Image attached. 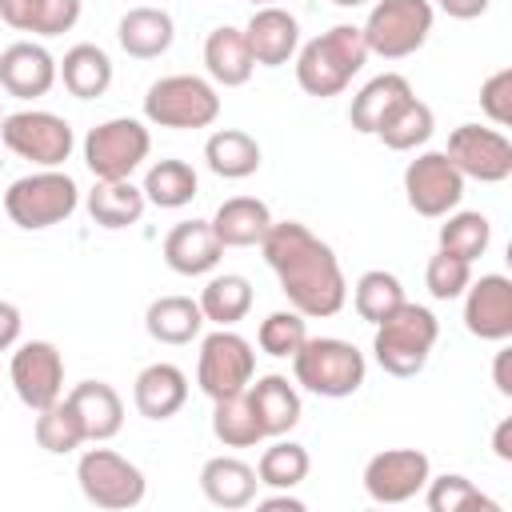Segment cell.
Here are the masks:
<instances>
[{
	"label": "cell",
	"instance_id": "1",
	"mask_svg": "<svg viewBox=\"0 0 512 512\" xmlns=\"http://www.w3.org/2000/svg\"><path fill=\"white\" fill-rule=\"evenodd\" d=\"M260 252H264V264L276 272L280 292L288 296V304L300 316L324 320L344 308V300H348L344 268H340L332 244H324L308 224L272 220V228L260 240Z\"/></svg>",
	"mask_w": 512,
	"mask_h": 512
},
{
	"label": "cell",
	"instance_id": "2",
	"mask_svg": "<svg viewBox=\"0 0 512 512\" xmlns=\"http://www.w3.org/2000/svg\"><path fill=\"white\" fill-rule=\"evenodd\" d=\"M364 64H368L364 32L356 24H332L328 32L296 48V84L308 96L328 100V96H340Z\"/></svg>",
	"mask_w": 512,
	"mask_h": 512
},
{
	"label": "cell",
	"instance_id": "3",
	"mask_svg": "<svg viewBox=\"0 0 512 512\" xmlns=\"http://www.w3.org/2000/svg\"><path fill=\"white\" fill-rule=\"evenodd\" d=\"M440 340V320L424 308V304H412L404 300L396 312H388L380 324H376V336H372V356L376 364L388 372V376H416L424 372L432 348Z\"/></svg>",
	"mask_w": 512,
	"mask_h": 512
},
{
	"label": "cell",
	"instance_id": "4",
	"mask_svg": "<svg viewBox=\"0 0 512 512\" xmlns=\"http://www.w3.org/2000/svg\"><path fill=\"white\" fill-rule=\"evenodd\" d=\"M292 376L304 392L324 396V400H344L360 392L368 376V360L356 344L340 336H308L300 352L292 356Z\"/></svg>",
	"mask_w": 512,
	"mask_h": 512
},
{
	"label": "cell",
	"instance_id": "5",
	"mask_svg": "<svg viewBox=\"0 0 512 512\" xmlns=\"http://www.w3.org/2000/svg\"><path fill=\"white\" fill-rule=\"evenodd\" d=\"M220 116V96L216 84L192 72H172L148 84L144 92V120L156 128H172V132H192V128H208Z\"/></svg>",
	"mask_w": 512,
	"mask_h": 512
},
{
	"label": "cell",
	"instance_id": "6",
	"mask_svg": "<svg viewBox=\"0 0 512 512\" xmlns=\"http://www.w3.org/2000/svg\"><path fill=\"white\" fill-rule=\"evenodd\" d=\"M80 204V188L68 172L60 168H40L8 184L4 192V212L16 228L24 232H44L52 224H64Z\"/></svg>",
	"mask_w": 512,
	"mask_h": 512
},
{
	"label": "cell",
	"instance_id": "7",
	"mask_svg": "<svg viewBox=\"0 0 512 512\" xmlns=\"http://www.w3.org/2000/svg\"><path fill=\"white\" fill-rule=\"evenodd\" d=\"M432 20H436L432 0H376L360 28L368 56L404 60V56L420 52L432 32Z\"/></svg>",
	"mask_w": 512,
	"mask_h": 512
},
{
	"label": "cell",
	"instance_id": "8",
	"mask_svg": "<svg viewBox=\"0 0 512 512\" xmlns=\"http://www.w3.org/2000/svg\"><path fill=\"white\" fill-rule=\"evenodd\" d=\"M152 132L144 120L112 116L84 136V164L96 180H132V172L148 160Z\"/></svg>",
	"mask_w": 512,
	"mask_h": 512
},
{
	"label": "cell",
	"instance_id": "9",
	"mask_svg": "<svg viewBox=\"0 0 512 512\" xmlns=\"http://www.w3.org/2000/svg\"><path fill=\"white\" fill-rule=\"evenodd\" d=\"M76 484H80V492H84L88 504L112 508V512L136 508L144 500V492H148L144 472L128 456H120L112 448H88V452H80V460H76Z\"/></svg>",
	"mask_w": 512,
	"mask_h": 512
},
{
	"label": "cell",
	"instance_id": "10",
	"mask_svg": "<svg viewBox=\"0 0 512 512\" xmlns=\"http://www.w3.org/2000/svg\"><path fill=\"white\" fill-rule=\"evenodd\" d=\"M0 140L8 152H16L20 160H32L40 168H60L76 148L72 124L44 108H20V112L4 116Z\"/></svg>",
	"mask_w": 512,
	"mask_h": 512
},
{
	"label": "cell",
	"instance_id": "11",
	"mask_svg": "<svg viewBox=\"0 0 512 512\" xmlns=\"http://www.w3.org/2000/svg\"><path fill=\"white\" fill-rule=\"evenodd\" d=\"M252 376H256V352L240 332L216 328L200 340L196 384L208 400H224V396L244 392L252 384Z\"/></svg>",
	"mask_w": 512,
	"mask_h": 512
},
{
	"label": "cell",
	"instance_id": "12",
	"mask_svg": "<svg viewBox=\"0 0 512 512\" xmlns=\"http://www.w3.org/2000/svg\"><path fill=\"white\" fill-rule=\"evenodd\" d=\"M404 200L416 216L440 220L460 208L464 200V176L444 152H420L404 168Z\"/></svg>",
	"mask_w": 512,
	"mask_h": 512
},
{
	"label": "cell",
	"instance_id": "13",
	"mask_svg": "<svg viewBox=\"0 0 512 512\" xmlns=\"http://www.w3.org/2000/svg\"><path fill=\"white\" fill-rule=\"evenodd\" d=\"M444 156L460 168L464 180L480 184H500L512 176V144L500 128H480V124H460L448 136Z\"/></svg>",
	"mask_w": 512,
	"mask_h": 512
},
{
	"label": "cell",
	"instance_id": "14",
	"mask_svg": "<svg viewBox=\"0 0 512 512\" xmlns=\"http://www.w3.org/2000/svg\"><path fill=\"white\" fill-rule=\"evenodd\" d=\"M8 380H12V392L20 396L24 408L40 412L48 408L52 400L64 396V356L52 340H28L12 352V364H8Z\"/></svg>",
	"mask_w": 512,
	"mask_h": 512
},
{
	"label": "cell",
	"instance_id": "15",
	"mask_svg": "<svg viewBox=\"0 0 512 512\" xmlns=\"http://www.w3.org/2000/svg\"><path fill=\"white\" fill-rule=\"evenodd\" d=\"M432 460L420 448H384L364 464V492L376 504H404L424 492Z\"/></svg>",
	"mask_w": 512,
	"mask_h": 512
},
{
	"label": "cell",
	"instance_id": "16",
	"mask_svg": "<svg viewBox=\"0 0 512 512\" xmlns=\"http://www.w3.org/2000/svg\"><path fill=\"white\" fill-rule=\"evenodd\" d=\"M464 328L476 340H492V344L512 336V280L504 272H488L480 280H468Z\"/></svg>",
	"mask_w": 512,
	"mask_h": 512
},
{
	"label": "cell",
	"instance_id": "17",
	"mask_svg": "<svg viewBox=\"0 0 512 512\" xmlns=\"http://www.w3.org/2000/svg\"><path fill=\"white\" fill-rule=\"evenodd\" d=\"M56 84V60L44 44L16 40L0 52V88L16 100H36L48 96Z\"/></svg>",
	"mask_w": 512,
	"mask_h": 512
},
{
	"label": "cell",
	"instance_id": "18",
	"mask_svg": "<svg viewBox=\"0 0 512 512\" xmlns=\"http://www.w3.org/2000/svg\"><path fill=\"white\" fill-rule=\"evenodd\" d=\"M244 40L252 48V60L264 68H280L296 56L300 48V20L280 8V4H264L252 12V20L244 24Z\"/></svg>",
	"mask_w": 512,
	"mask_h": 512
},
{
	"label": "cell",
	"instance_id": "19",
	"mask_svg": "<svg viewBox=\"0 0 512 512\" xmlns=\"http://www.w3.org/2000/svg\"><path fill=\"white\" fill-rule=\"evenodd\" d=\"M244 396L252 404V416H256L264 440L268 436H288L300 424V392H296V384L288 376L268 372V376L252 380L244 388Z\"/></svg>",
	"mask_w": 512,
	"mask_h": 512
},
{
	"label": "cell",
	"instance_id": "20",
	"mask_svg": "<svg viewBox=\"0 0 512 512\" xmlns=\"http://www.w3.org/2000/svg\"><path fill=\"white\" fill-rule=\"evenodd\" d=\"M220 240L208 220H180L164 236V264L176 276H204L220 264Z\"/></svg>",
	"mask_w": 512,
	"mask_h": 512
},
{
	"label": "cell",
	"instance_id": "21",
	"mask_svg": "<svg viewBox=\"0 0 512 512\" xmlns=\"http://www.w3.org/2000/svg\"><path fill=\"white\" fill-rule=\"evenodd\" d=\"M132 404L144 420H172L188 404V376L176 364H148L132 380Z\"/></svg>",
	"mask_w": 512,
	"mask_h": 512
},
{
	"label": "cell",
	"instance_id": "22",
	"mask_svg": "<svg viewBox=\"0 0 512 512\" xmlns=\"http://www.w3.org/2000/svg\"><path fill=\"white\" fill-rule=\"evenodd\" d=\"M68 404L76 408L88 444H104L124 428V400L108 380H80L68 392Z\"/></svg>",
	"mask_w": 512,
	"mask_h": 512
},
{
	"label": "cell",
	"instance_id": "23",
	"mask_svg": "<svg viewBox=\"0 0 512 512\" xmlns=\"http://www.w3.org/2000/svg\"><path fill=\"white\" fill-rule=\"evenodd\" d=\"M116 40L120 48L132 56V60H156L172 48L176 40V24L164 8H152V4H140V8H128L116 24Z\"/></svg>",
	"mask_w": 512,
	"mask_h": 512
},
{
	"label": "cell",
	"instance_id": "24",
	"mask_svg": "<svg viewBox=\"0 0 512 512\" xmlns=\"http://www.w3.org/2000/svg\"><path fill=\"white\" fill-rule=\"evenodd\" d=\"M204 68H208V80L220 88L248 84L256 72V60H252V48L244 40V28H232V24L212 28L204 40Z\"/></svg>",
	"mask_w": 512,
	"mask_h": 512
},
{
	"label": "cell",
	"instance_id": "25",
	"mask_svg": "<svg viewBox=\"0 0 512 512\" xmlns=\"http://www.w3.org/2000/svg\"><path fill=\"white\" fill-rule=\"evenodd\" d=\"M256 468L240 456H212L200 468V492L216 508H248L256 500Z\"/></svg>",
	"mask_w": 512,
	"mask_h": 512
},
{
	"label": "cell",
	"instance_id": "26",
	"mask_svg": "<svg viewBox=\"0 0 512 512\" xmlns=\"http://www.w3.org/2000/svg\"><path fill=\"white\" fill-rule=\"evenodd\" d=\"M0 20L32 36H64L80 20V0H0Z\"/></svg>",
	"mask_w": 512,
	"mask_h": 512
},
{
	"label": "cell",
	"instance_id": "27",
	"mask_svg": "<svg viewBox=\"0 0 512 512\" xmlns=\"http://www.w3.org/2000/svg\"><path fill=\"white\" fill-rule=\"evenodd\" d=\"M208 224H212L220 248H256L264 240V232L272 228V212L256 196H232L216 208V216Z\"/></svg>",
	"mask_w": 512,
	"mask_h": 512
},
{
	"label": "cell",
	"instance_id": "28",
	"mask_svg": "<svg viewBox=\"0 0 512 512\" xmlns=\"http://www.w3.org/2000/svg\"><path fill=\"white\" fill-rule=\"evenodd\" d=\"M56 80H64L76 100H96L112 88V56L100 44H72L56 64Z\"/></svg>",
	"mask_w": 512,
	"mask_h": 512
},
{
	"label": "cell",
	"instance_id": "29",
	"mask_svg": "<svg viewBox=\"0 0 512 512\" xmlns=\"http://www.w3.org/2000/svg\"><path fill=\"white\" fill-rule=\"evenodd\" d=\"M92 224L116 232V228H132L140 224L148 200H144V188H136L132 180H96L88 200H84Z\"/></svg>",
	"mask_w": 512,
	"mask_h": 512
},
{
	"label": "cell",
	"instance_id": "30",
	"mask_svg": "<svg viewBox=\"0 0 512 512\" xmlns=\"http://www.w3.org/2000/svg\"><path fill=\"white\" fill-rule=\"evenodd\" d=\"M204 324H208V320H204V312H200V304H196L192 296H156V300L148 304V312H144L148 336H152L156 344H172V348L192 344Z\"/></svg>",
	"mask_w": 512,
	"mask_h": 512
},
{
	"label": "cell",
	"instance_id": "31",
	"mask_svg": "<svg viewBox=\"0 0 512 512\" xmlns=\"http://www.w3.org/2000/svg\"><path fill=\"white\" fill-rule=\"evenodd\" d=\"M204 164L220 180H244L260 168V144L244 128H216L204 140Z\"/></svg>",
	"mask_w": 512,
	"mask_h": 512
},
{
	"label": "cell",
	"instance_id": "32",
	"mask_svg": "<svg viewBox=\"0 0 512 512\" xmlns=\"http://www.w3.org/2000/svg\"><path fill=\"white\" fill-rule=\"evenodd\" d=\"M404 96H412V84H408L400 72H380V76H372V80L352 96V108H348L352 128H356L360 136H376L380 120H384Z\"/></svg>",
	"mask_w": 512,
	"mask_h": 512
},
{
	"label": "cell",
	"instance_id": "33",
	"mask_svg": "<svg viewBox=\"0 0 512 512\" xmlns=\"http://www.w3.org/2000/svg\"><path fill=\"white\" fill-rule=\"evenodd\" d=\"M200 312L216 328H232L252 312V284L240 272H220L200 288Z\"/></svg>",
	"mask_w": 512,
	"mask_h": 512
},
{
	"label": "cell",
	"instance_id": "34",
	"mask_svg": "<svg viewBox=\"0 0 512 512\" xmlns=\"http://www.w3.org/2000/svg\"><path fill=\"white\" fill-rule=\"evenodd\" d=\"M432 128H436L432 108L412 92V96H404V100H400V104L380 120L376 136H380V144H384V148H392V152H412V148L428 144Z\"/></svg>",
	"mask_w": 512,
	"mask_h": 512
},
{
	"label": "cell",
	"instance_id": "35",
	"mask_svg": "<svg viewBox=\"0 0 512 512\" xmlns=\"http://www.w3.org/2000/svg\"><path fill=\"white\" fill-rule=\"evenodd\" d=\"M144 200L156 204V208H184L192 204L200 180H196V168L188 160H156L148 172H144Z\"/></svg>",
	"mask_w": 512,
	"mask_h": 512
},
{
	"label": "cell",
	"instance_id": "36",
	"mask_svg": "<svg viewBox=\"0 0 512 512\" xmlns=\"http://www.w3.org/2000/svg\"><path fill=\"white\" fill-rule=\"evenodd\" d=\"M308 468H312L308 448L296 444V440H280V436H276V444H268V448L260 452V460H256V480H260L264 488H284V492H292L296 484L308 480Z\"/></svg>",
	"mask_w": 512,
	"mask_h": 512
},
{
	"label": "cell",
	"instance_id": "37",
	"mask_svg": "<svg viewBox=\"0 0 512 512\" xmlns=\"http://www.w3.org/2000/svg\"><path fill=\"white\" fill-rule=\"evenodd\" d=\"M32 432H36V444H40L44 452H52V456H68V452H76L80 444H88L84 424H80L76 408L68 404V396H60V400H52L48 408H40Z\"/></svg>",
	"mask_w": 512,
	"mask_h": 512
},
{
	"label": "cell",
	"instance_id": "38",
	"mask_svg": "<svg viewBox=\"0 0 512 512\" xmlns=\"http://www.w3.org/2000/svg\"><path fill=\"white\" fill-rule=\"evenodd\" d=\"M424 504L432 508V512H500V504L488 496V492H480L468 476H460V472H444V476H428V484H424Z\"/></svg>",
	"mask_w": 512,
	"mask_h": 512
},
{
	"label": "cell",
	"instance_id": "39",
	"mask_svg": "<svg viewBox=\"0 0 512 512\" xmlns=\"http://www.w3.org/2000/svg\"><path fill=\"white\" fill-rule=\"evenodd\" d=\"M212 436L224 444V448H256L264 440L256 416H252V404L244 392L236 396H224V400H212Z\"/></svg>",
	"mask_w": 512,
	"mask_h": 512
},
{
	"label": "cell",
	"instance_id": "40",
	"mask_svg": "<svg viewBox=\"0 0 512 512\" xmlns=\"http://www.w3.org/2000/svg\"><path fill=\"white\" fill-rule=\"evenodd\" d=\"M404 304V284L392 276V272H384V268H368L356 284H352V308H356V316L360 320H368V324H380L388 312H396Z\"/></svg>",
	"mask_w": 512,
	"mask_h": 512
},
{
	"label": "cell",
	"instance_id": "41",
	"mask_svg": "<svg viewBox=\"0 0 512 512\" xmlns=\"http://www.w3.org/2000/svg\"><path fill=\"white\" fill-rule=\"evenodd\" d=\"M492 224L484 212H448L440 224V252H452L460 260H480L488 252Z\"/></svg>",
	"mask_w": 512,
	"mask_h": 512
},
{
	"label": "cell",
	"instance_id": "42",
	"mask_svg": "<svg viewBox=\"0 0 512 512\" xmlns=\"http://www.w3.org/2000/svg\"><path fill=\"white\" fill-rule=\"evenodd\" d=\"M308 340V316H300L296 308L288 312H268L256 328V344L260 352L276 356V360H292L300 352V344Z\"/></svg>",
	"mask_w": 512,
	"mask_h": 512
},
{
	"label": "cell",
	"instance_id": "43",
	"mask_svg": "<svg viewBox=\"0 0 512 512\" xmlns=\"http://www.w3.org/2000/svg\"><path fill=\"white\" fill-rule=\"evenodd\" d=\"M468 280H472V264L452 256V252H440V248L424 268V284H428L432 300H460Z\"/></svg>",
	"mask_w": 512,
	"mask_h": 512
},
{
	"label": "cell",
	"instance_id": "44",
	"mask_svg": "<svg viewBox=\"0 0 512 512\" xmlns=\"http://www.w3.org/2000/svg\"><path fill=\"white\" fill-rule=\"evenodd\" d=\"M480 108L496 128L512 124V68H496L484 84H480Z\"/></svg>",
	"mask_w": 512,
	"mask_h": 512
},
{
	"label": "cell",
	"instance_id": "45",
	"mask_svg": "<svg viewBox=\"0 0 512 512\" xmlns=\"http://www.w3.org/2000/svg\"><path fill=\"white\" fill-rule=\"evenodd\" d=\"M20 328H24V320H20V308H16V304H8V300H0V352L16 348V340H20Z\"/></svg>",
	"mask_w": 512,
	"mask_h": 512
},
{
	"label": "cell",
	"instance_id": "46",
	"mask_svg": "<svg viewBox=\"0 0 512 512\" xmlns=\"http://www.w3.org/2000/svg\"><path fill=\"white\" fill-rule=\"evenodd\" d=\"M488 4H492V0H436V8L448 12L452 20H476V16L488 12Z\"/></svg>",
	"mask_w": 512,
	"mask_h": 512
},
{
	"label": "cell",
	"instance_id": "47",
	"mask_svg": "<svg viewBox=\"0 0 512 512\" xmlns=\"http://www.w3.org/2000/svg\"><path fill=\"white\" fill-rule=\"evenodd\" d=\"M512 352L508 348H500L496 352V360H492V384H496V392L500 396H512Z\"/></svg>",
	"mask_w": 512,
	"mask_h": 512
},
{
	"label": "cell",
	"instance_id": "48",
	"mask_svg": "<svg viewBox=\"0 0 512 512\" xmlns=\"http://www.w3.org/2000/svg\"><path fill=\"white\" fill-rule=\"evenodd\" d=\"M256 508H260V512H304V500L292 496V492H284V488H276V496L256 500Z\"/></svg>",
	"mask_w": 512,
	"mask_h": 512
},
{
	"label": "cell",
	"instance_id": "49",
	"mask_svg": "<svg viewBox=\"0 0 512 512\" xmlns=\"http://www.w3.org/2000/svg\"><path fill=\"white\" fill-rule=\"evenodd\" d=\"M492 452H496V460L512 464V420H500V424H496V432H492Z\"/></svg>",
	"mask_w": 512,
	"mask_h": 512
},
{
	"label": "cell",
	"instance_id": "50",
	"mask_svg": "<svg viewBox=\"0 0 512 512\" xmlns=\"http://www.w3.org/2000/svg\"><path fill=\"white\" fill-rule=\"evenodd\" d=\"M336 8H360V4H368V0H332Z\"/></svg>",
	"mask_w": 512,
	"mask_h": 512
},
{
	"label": "cell",
	"instance_id": "51",
	"mask_svg": "<svg viewBox=\"0 0 512 512\" xmlns=\"http://www.w3.org/2000/svg\"><path fill=\"white\" fill-rule=\"evenodd\" d=\"M248 4H256V8H264V4H276V0H248Z\"/></svg>",
	"mask_w": 512,
	"mask_h": 512
},
{
	"label": "cell",
	"instance_id": "52",
	"mask_svg": "<svg viewBox=\"0 0 512 512\" xmlns=\"http://www.w3.org/2000/svg\"><path fill=\"white\" fill-rule=\"evenodd\" d=\"M0 124H4V108H0Z\"/></svg>",
	"mask_w": 512,
	"mask_h": 512
},
{
	"label": "cell",
	"instance_id": "53",
	"mask_svg": "<svg viewBox=\"0 0 512 512\" xmlns=\"http://www.w3.org/2000/svg\"><path fill=\"white\" fill-rule=\"evenodd\" d=\"M0 168H4V160H0Z\"/></svg>",
	"mask_w": 512,
	"mask_h": 512
}]
</instances>
